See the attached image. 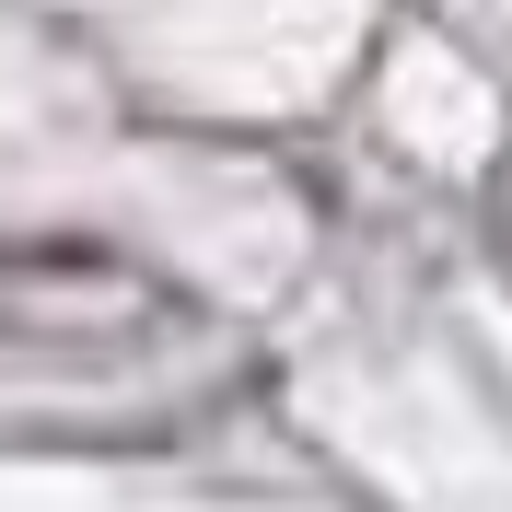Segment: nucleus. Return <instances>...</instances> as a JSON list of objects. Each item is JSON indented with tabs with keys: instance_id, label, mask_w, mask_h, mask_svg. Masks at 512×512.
Segmentation results:
<instances>
[]
</instances>
